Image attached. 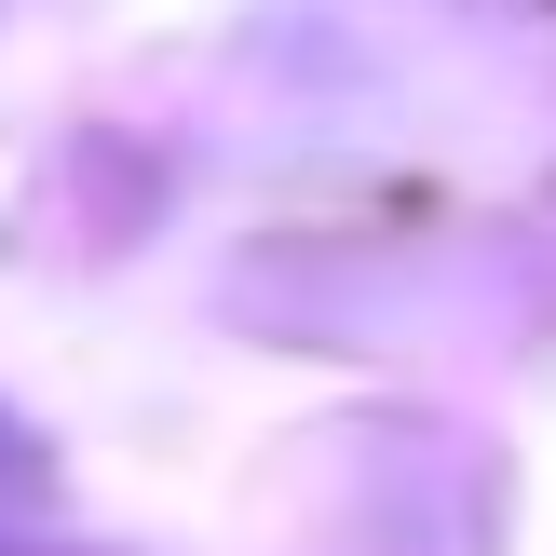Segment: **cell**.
<instances>
[{
    "label": "cell",
    "instance_id": "6da1fadb",
    "mask_svg": "<svg viewBox=\"0 0 556 556\" xmlns=\"http://www.w3.org/2000/svg\"><path fill=\"white\" fill-rule=\"evenodd\" d=\"M27 503H41V476H27V448H14V434H0V543L27 530Z\"/></svg>",
    "mask_w": 556,
    "mask_h": 556
}]
</instances>
